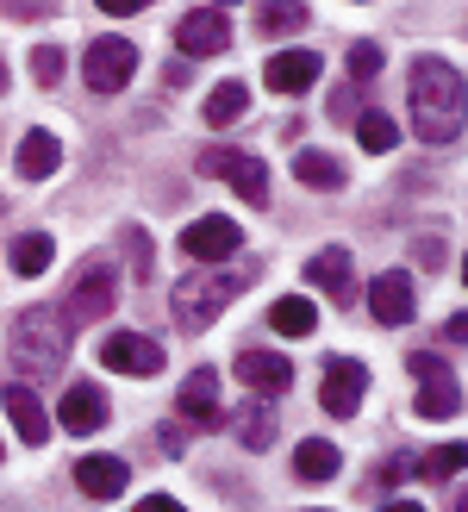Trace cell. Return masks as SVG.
Wrapping results in <instances>:
<instances>
[{"mask_svg": "<svg viewBox=\"0 0 468 512\" xmlns=\"http://www.w3.org/2000/svg\"><path fill=\"white\" fill-rule=\"evenodd\" d=\"M412 132L425 144H456L462 138V75L444 57L412 63Z\"/></svg>", "mask_w": 468, "mask_h": 512, "instance_id": "cell-1", "label": "cell"}, {"mask_svg": "<svg viewBox=\"0 0 468 512\" xmlns=\"http://www.w3.org/2000/svg\"><path fill=\"white\" fill-rule=\"evenodd\" d=\"M69 356V325L57 319V306H32L13 319V363L25 375H57Z\"/></svg>", "mask_w": 468, "mask_h": 512, "instance_id": "cell-2", "label": "cell"}, {"mask_svg": "<svg viewBox=\"0 0 468 512\" xmlns=\"http://www.w3.org/2000/svg\"><path fill=\"white\" fill-rule=\"evenodd\" d=\"M250 275L256 269H231V275H188V281H175V325L181 331H206L231 300H238L250 288Z\"/></svg>", "mask_w": 468, "mask_h": 512, "instance_id": "cell-3", "label": "cell"}, {"mask_svg": "<svg viewBox=\"0 0 468 512\" xmlns=\"http://www.w3.org/2000/svg\"><path fill=\"white\" fill-rule=\"evenodd\" d=\"M119 306V281H113V263H88L82 275H75V288L63 294V325L75 331V325H100Z\"/></svg>", "mask_w": 468, "mask_h": 512, "instance_id": "cell-4", "label": "cell"}, {"mask_svg": "<svg viewBox=\"0 0 468 512\" xmlns=\"http://www.w3.org/2000/svg\"><path fill=\"white\" fill-rule=\"evenodd\" d=\"M206 182H231L250 207H263L269 200V169H263V157H250V150H200V163H194Z\"/></svg>", "mask_w": 468, "mask_h": 512, "instance_id": "cell-5", "label": "cell"}, {"mask_svg": "<svg viewBox=\"0 0 468 512\" xmlns=\"http://www.w3.org/2000/svg\"><path fill=\"white\" fill-rule=\"evenodd\" d=\"M412 375L425 381L419 400H412V406H419V419H456V413H462V381L450 375V363H444L437 350H419V356H412Z\"/></svg>", "mask_w": 468, "mask_h": 512, "instance_id": "cell-6", "label": "cell"}, {"mask_svg": "<svg viewBox=\"0 0 468 512\" xmlns=\"http://www.w3.org/2000/svg\"><path fill=\"white\" fill-rule=\"evenodd\" d=\"M82 75H88L94 94H119L138 75V44L132 38H94L88 57H82Z\"/></svg>", "mask_w": 468, "mask_h": 512, "instance_id": "cell-7", "label": "cell"}, {"mask_svg": "<svg viewBox=\"0 0 468 512\" xmlns=\"http://www.w3.org/2000/svg\"><path fill=\"white\" fill-rule=\"evenodd\" d=\"M100 363L119 375H163L169 350L156 338H144V331H113V338H100Z\"/></svg>", "mask_w": 468, "mask_h": 512, "instance_id": "cell-8", "label": "cell"}, {"mask_svg": "<svg viewBox=\"0 0 468 512\" xmlns=\"http://www.w3.org/2000/svg\"><path fill=\"white\" fill-rule=\"evenodd\" d=\"M175 44H181V57H225L231 50V19L219 7H194L175 25Z\"/></svg>", "mask_w": 468, "mask_h": 512, "instance_id": "cell-9", "label": "cell"}, {"mask_svg": "<svg viewBox=\"0 0 468 512\" xmlns=\"http://www.w3.org/2000/svg\"><path fill=\"white\" fill-rule=\"evenodd\" d=\"M362 394H369V369H362L356 356H331V369H325V388H319L325 413H331V419H350L356 406H362Z\"/></svg>", "mask_w": 468, "mask_h": 512, "instance_id": "cell-10", "label": "cell"}, {"mask_svg": "<svg viewBox=\"0 0 468 512\" xmlns=\"http://www.w3.org/2000/svg\"><path fill=\"white\" fill-rule=\"evenodd\" d=\"M238 244H244V232H238V219H225V213H206L181 232V250H188L194 263H225Z\"/></svg>", "mask_w": 468, "mask_h": 512, "instance_id": "cell-11", "label": "cell"}, {"mask_svg": "<svg viewBox=\"0 0 468 512\" xmlns=\"http://www.w3.org/2000/svg\"><path fill=\"white\" fill-rule=\"evenodd\" d=\"M238 381H244L250 394L275 400V394L294 388V363H288V356H275V350H238Z\"/></svg>", "mask_w": 468, "mask_h": 512, "instance_id": "cell-12", "label": "cell"}, {"mask_svg": "<svg viewBox=\"0 0 468 512\" xmlns=\"http://www.w3.org/2000/svg\"><path fill=\"white\" fill-rule=\"evenodd\" d=\"M369 313L381 325H406L412 313H419V294H412V275L406 269H387V275L369 281Z\"/></svg>", "mask_w": 468, "mask_h": 512, "instance_id": "cell-13", "label": "cell"}, {"mask_svg": "<svg viewBox=\"0 0 468 512\" xmlns=\"http://www.w3.org/2000/svg\"><path fill=\"white\" fill-rule=\"evenodd\" d=\"M306 288H325L337 306H356V269H350V250H319L306 263Z\"/></svg>", "mask_w": 468, "mask_h": 512, "instance_id": "cell-14", "label": "cell"}, {"mask_svg": "<svg viewBox=\"0 0 468 512\" xmlns=\"http://www.w3.org/2000/svg\"><path fill=\"white\" fill-rule=\"evenodd\" d=\"M263 82L275 94H306L312 82H319V50H275L269 69H263Z\"/></svg>", "mask_w": 468, "mask_h": 512, "instance_id": "cell-15", "label": "cell"}, {"mask_svg": "<svg viewBox=\"0 0 468 512\" xmlns=\"http://www.w3.org/2000/svg\"><path fill=\"white\" fill-rule=\"evenodd\" d=\"M57 419H63V431H75V438H88V431H100V425H107V394H100L94 381H75V388L63 394V406H57Z\"/></svg>", "mask_w": 468, "mask_h": 512, "instance_id": "cell-16", "label": "cell"}, {"mask_svg": "<svg viewBox=\"0 0 468 512\" xmlns=\"http://www.w3.org/2000/svg\"><path fill=\"white\" fill-rule=\"evenodd\" d=\"M125 481H132V469H125L119 456H82V463H75V488L88 500H119Z\"/></svg>", "mask_w": 468, "mask_h": 512, "instance_id": "cell-17", "label": "cell"}, {"mask_svg": "<svg viewBox=\"0 0 468 512\" xmlns=\"http://www.w3.org/2000/svg\"><path fill=\"white\" fill-rule=\"evenodd\" d=\"M0 400H7V419H13V431L25 444H44L50 438V419H44V400L25 388V381H7V388H0Z\"/></svg>", "mask_w": 468, "mask_h": 512, "instance_id": "cell-18", "label": "cell"}, {"mask_svg": "<svg viewBox=\"0 0 468 512\" xmlns=\"http://www.w3.org/2000/svg\"><path fill=\"white\" fill-rule=\"evenodd\" d=\"M175 406H181V419H194V425H219V375L213 369H194L188 381H181Z\"/></svg>", "mask_w": 468, "mask_h": 512, "instance_id": "cell-19", "label": "cell"}, {"mask_svg": "<svg viewBox=\"0 0 468 512\" xmlns=\"http://www.w3.org/2000/svg\"><path fill=\"white\" fill-rule=\"evenodd\" d=\"M57 163H63V144L57 138H50V132H25V144H19V175H25V182L57 175Z\"/></svg>", "mask_w": 468, "mask_h": 512, "instance_id": "cell-20", "label": "cell"}, {"mask_svg": "<svg viewBox=\"0 0 468 512\" xmlns=\"http://www.w3.org/2000/svg\"><path fill=\"white\" fill-rule=\"evenodd\" d=\"M294 182L319 188V194H337V188H344V163L325 157V150H300V157H294Z\"/></svg>", "mask_w": 468, "mask_h": 512, "instance_id": "cell-21", "label": "cell"}, {"mask_svg": "<svg viewBox=\"0 0 468 512\" xmlns=\"http://www.w3.org/2000/svg\"><path fill=\"white\" fill-rule=\"evenodd\" d=\"M269 325L281 331V338H312V331H319V306L300 300V294H288V300L269 306Z\"/></svg>", "mask_w": 468, "mask_h": 512, "instance_id": "cell-22", "label": "cell"}, {"mask_svg": "<svg viewBox=\"0 0 468 512\" xmlns=\"http://www.w3.org/2000/svg\"><path fill=\"white\" fill-rule=\"evenodd\" d=\"M337 469H344V456H337L331 438H306V444L294 450V475H300V481H331Z\"/></svg>", "mask_w": 468, "mask_h": 512, "instance_id": "cell-23", "label": "cell"}, {"mask_svg": "<svg viewBox=\"0 0 468 512\" xmlns=\"http://www.w3.org/2000/svg\"><path fill=\"white\" fill-rule=\"evenodd\" d=\"M250 107V88L244 82H219L213 94H206V125H238Z\"/></svg>", "mask_w": 468, "mask_h": 512, "instance_id": "cell-24", "label": "cell"}, {"mask_svg": "<svg viewBox=\"0 0 468 512\" xmlns=\"http://www.w3.org/2000/svg\"><path fill=\"white\" fill-rule=\"evenodd\" d=\"M50 256H57V244H50L44 232H25V238H13V269L32 281V275H44L50 269Z\"/></svg>", "mask_w": 468, "mask_h": 512, "instance_id": "cell-25", "label": "cell"}, {"mask_svg": "<svg viewBox=\"0 0 468 512\" xmlns=\"http://www.w3.org/2000/svg\"><path fill=\"white\" fill-rule=\"evenodd\" d=\"M238 444L244 450H269L275 444V413H269V406H244V413H238Z\"/></svg>", "mask_w": 468, "mask_h": 512, "instance_id": "cell-26", "label": "cell"}, {"mask_svg": "<svg viewBox=\"0 0 468 512\" xmlns=\"http://www.w3.org/2000/svg\"><path fill=\"white\" fill-rule=\"evenodd\" d=\"M356 138H362V150H375V157H381V150L400 144V125L387 119V113H362V119H356Z\"/></svg>", "mask_w": 468, "mask_h": 512, "instance_id": "cell-27", "label": "cell"}, {"mask_svg": "<svg viewBox=\"0 0 468 512\" xmlns=\"http://www.w3.org/2000/svg\"><path fill=\"white\" fill-rule=\"evenodd\" d=\"M256 32H263V38L306 32V7H256Z\"/></svg>", "mask_w": 468, "mask_h": 512, "instance_id": "cell-28", "label": "cell"}, {"mask_svg": "<svg viewBox=\"0 0 468 512\" xmlns=\"http://www.w3.org/2000/svg\"><path fill=\"white\" fill-rule=\"evenodd\" d=\"M462 463H468L462 444H437L425 463H419V475H425V481H450V475H462Z\"/></svg>", "mask_w": 468, "mask_h": 512, "instance_id": "cell-29", "label": "cell"}, {"mask_svg": "<svg viewBox=\"0 0 468 512\" xmlns=\"http://www.w3.org/2000/svg\"><path fill=\"white\" fill-rule=\"evenodd\" d=\"M350 82H375V75H381V44H369V38H362V44H350Z\"/></svg>", "mask_w": 468, "mask_h": 512, "instance_id": "cell-30", "label": "cell"}, {"mask_svg": "<svg viewBox=\"0 0 468 512\" xmlns=\"http://www.w3.org/2000/svg\"><path fill=\"white\" fill-rule=\"evenodd\" d=\"M32 75H38V88H57L63 82V50L57 44H38L32 50Z\"/></svg>", "mask_w": 468, "mask_h": 512, "instance_id": "cell-31", "label": "cell"}, {"mask_svg": "<svg viewBox=\"0 0 468 512\" xmlns=\"http://www.w3.org/2000/svg\"><path fill=\"white\" fill-rule=\"evenodd\" d=\"M119 238H125V250H132V269H138V281H150V275H156V263H150V238L138 232V225H125Z\"/></svg>", "mask_w": 468, "mask_h": 512, "instance_id": "cell-32", "label": "cell"}, {"mask_svg": "<svg viewBox=\"0 0 468 512\" xmlns=\"http://www.w3.org/2000/svg\"><path fill=\"white\" fill-rule=\"evenodd\" d=\"M412 250H419V263H425V269H444V238H419Z\"/></svg>", "mask_w": 468, "mask_h": 512, "instance_id": "cell-33", "label": "cell"}, {"mask_svg": "<svg viewBox=\"0 0 468 512\" xmlns=\"http://www.w3.org/2000/svg\"><path fill=\"white\" fill-rule=\"evenodd\" d=\"M132 512H188V506H181V500H169V494H150V500H138Z\"/></svg>", "mask_w": 468, "mask_h": 512, "instance_id": "cell-34", "label": "cell"}, {"mask_svg": "<svg viewBox=\"0 0 468 512\" xmlns=\"http://www.w3.org/2000/svg\"><path fill=\"white\" fill-rule=\"evenodd\" d=\"M7 13H13V19H44L50 7H44V0H13V7H7Z\"/></svg>", "mask_w": 468, "mask_h": 512, "instance_id": "cell-35", "label": "cell"}, {"mask_svg": "<svg viewBox=\"0 0 468 512\" xmlns=\"http://www.w3.org/2000/svg\"><path fill=\"white\" fill-rule=\"evenodd\" d=\"M462 331H468V319H462V313H450V319H444V344H462Z\"/></svg>", "mask_w": 468, "mask_h": 512, "instance_id": "cell-36", "label": "cell"}, {"mask_svg": "<svg viewBox=\"0 0 468 512\" xmlns=\"http://www.w3.org/2000/svg\"><path fill=\"white\" fill-rule=\"evenodd\" d=\"M387 512H425L419 500H394V506H387Z\"/></svg>", "mask_w": 468, "mask_h": 512, "instance_id": "cell-37", "label": "cell"}, {"mask_svg": "<svg viewBox=\"0 0 468 512\" xmlns=\"http://www.w3.org/2000/svg\"><path fill=\"white\" fill-rule=\"evenodd\" d=\"M0 94H7V57H0Z\"/></svg>", "mask_w": 468, "mask_h": 512, "instance_id": "cell-38", "label": "cell"}, {"mask_svg": "<svg viewBox=\"0 0 468 512\" xmlns=\"http://www.w3.org/2000/svg\"><path fill=\"white\" fill-rule=\"evenodd\" d=\"M0 456H7V444H0Z\"/></svg>", "mask_w": 468, "mask_h": 512, "instance_id": "cell-39", "label": "cell"}]
</instances>
